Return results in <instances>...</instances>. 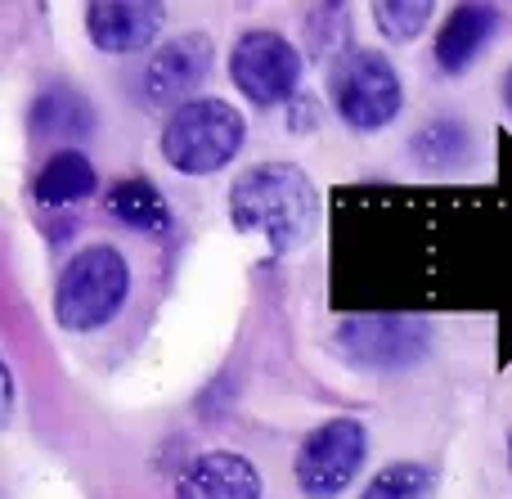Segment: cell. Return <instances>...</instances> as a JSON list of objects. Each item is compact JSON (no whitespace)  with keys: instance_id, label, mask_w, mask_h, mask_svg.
I'll list each match as a JSON object with an SVG mask.
<instances>
[{"instance_id":"cell-4","label":"cell","mask_w":512,"mask_h":499,"mask_svg":"<svg viewBox=\"0 0 512 499\" xmlns=\"http://www.w3.org/2000/svg\"><path fill=\"white\" fill-rule=\"evenodd\" d=\"M328 104L351 135H378L405 113V81L382 50L355 45L328 68Z\"/></svg>"},{"instance_id":"cell-9","label":"cell","mask_w":512,"mask_h":499,"mask_svg":"<svg viewBox=\"0 0 512 499\" xmlns=\"http://www.w3.org/2000/svg\"><path fill=\"white\" fill-rule=\"evenodd\" d=\"M81 18H86V36L99 54H144L167 27V5H158V0H95Z\"/></svg>"},{"instance_id":"cell-12","label":"cell","mask_w":512,"mask_h":499,"mask_svg":"<svg viewBox=\"0 0 512 499\" xmlns=\"http://www.w3.org/2000/svg\"><path fill=\"white\" fill-rule=\"evenodd\" d=\"M27 126H32L36 140H63V149H77V140L95 135V104L77 86L54 81V86L36 90Z\"/></svg>"},{"instance_id":"cell-5","label":"cell","mask_w":512,"mask_h":499,"mask_svg":"<svg viewBox=\"0 0 512 499\" xmlns=\"http://www.w3.org/2000/svg\"><path fill=\"white\" fill-rule=\"evenodd\" d=\"M225 72H230L234 90L265 113V108L292 104L301 95L306 54L297 50V41H288L274 27H243L234 36L230 54H225Z\"/></svg>"},{"instance_id":"cell-17","label":"cell","mask_w":512,"mask_h":499,"mask_svg":"<svg viewBox=\"0 0 512 499\" xmlns=\"http://www.w3.org/2000/svg\"><path fill=\"white\" fill-rule=\"evenodd\" d=\"M360 499H436V473L418 459H391L364 482Z\"/></svg>"},{"instance_id":"cell-3","label":"cell","mask_w":512,"mask_h":499,"mask_svg":"<svg viewBox=\"0 0 512 499\" xmlns=\"http://www.w3.org/2000/svg\"><path fill=\"white\" fill-rule=\"evenodd\" d=\"M243 144H248V117L221 95H198L180 104L176 113H167L158 135L162 162L194 180L225 171L243 153Z\"/></svg>"},{"instance_id":"cell-8","label":"cell","mask_w":512,"mask_h":499,"mask_svg":"<svg viewBox=\"0 0 512 499\" xmlns=\"http://www.w3.org/2000/svg\"><path fill=\"white\" fill-rule=\"evenodd\" d=\"M216 68V41L207 32H180L171 41H162L158 50L144 59L140 72V99L149 108H167L176 113L180 104L198 99V86L207 81V72Z\"/></svg>"},{"instance_id":"cell-1","label":"cell","mask_w":512,"mask_h":499,"mask_svg":"<svg viewBox=\"0 0 512 499\" xmlns=\"http://www.w3.org/2000/svg\"><path fill=\"white\" fill-rule=\"evenodd\" d=\"M230 221L239 234L261 239L274 257H288L319 230V189L297 162H252L230 185Z\"/></svg>"},{"instance_id":"cell-14","label":"cell","mask_w":512,"mask_h":499,"mask_svg":"<svg viewBox=\"0 0 512 499\" xmlns=\"http://www.w3.org/2000/svg\"><path fill=\"white\" fill-rule=\"evenodd\" d=\"M95 189H99V171L81 149H54L32 176V198L41 207H77Z\"/></svg>"},{"instance_id":"cell-15","label":"cell","mask_w":512,"mask_h":499,"mask_svg":"<svg viewBox=\"0 0 512 499\" xmlns=\"http://www.w3.org/2000/svg\"><path fill=\"white\" fill-rule=\"evenodd\" d=\"M409 153L427 171H454L472 158V131L463 122H454V117H436V122H423L414 131Z\"/></svg>"},{"instance_id":"cell-2","label":"cell","mask_w":512,"mask_h":499,"mask_svg":"<svg viewBox=\"0 0 512 499\" xmlns=\"http://www.w3.org/2000/svg\"><path fill=\"white\" fill-rule=\"evenodd\" d=\"M131 261L117 243H86L59 266L54 279V320L68 333H99L131 302Z\"/></svg>"},{"instance_id":"cell-18","label":"cell","mask_w":512,"mask_h":499,"mask_svg":"<svg viewBox=\"0 0 512 499\" xmlns=\"http://www.w3.org/2000/svg\"><path fill=\"white\" fill-rule=\"evenodd\" d=\"M373 27L382 32V41L391 45H414L418 36L432 27L436 5L432 0H373L369 5Z\"/></svg>"},{"instance_id":"cell-11","label":"cell","mask_w":512,"mask_h":499,"mask_svg":"<svg viewBox=\"0 0 512 499\" xmlns=\"http://www.w3.org/2000/svg\"><path fill=\"white\" fill-rule=\"evenodd\" d=\"M499 32V9L481 5V0H468V5H454L450 14L441 18L432 41V59L445 77H463L472 63L486 54V45L495 41Z\"/></svg>"},{"instance_id":"cell-19","label":"cell","mask_w":512,"mask_h":499,"mask_svg":"<svg viewBox=\"0 0 512 499\" xmlns=\"http://www.w3.org/2000/svg\"><path fill=\"white\" fill-rule=\"evenodd\" d=\"M14 401H18V392H14V369H9V360H0V419H14Z\"/></svg>"},{"instance_id":"cell-16","label":"cell","mask_w":512,"mask_h":499,"mask_svg":"<svg viewBox=\"0 0 512 499\" xmlns=\"http://www.w3.org/2000/svg\"><path fill=\"white\" fill-rule=\"evenodd\" d=\"M301 32H306V50L324 63H337L355 50L351 45V9L328 0V5H310L301 14Z\"/></svg>"},{"instance_id":"cell-10","label":"cell","mask_w":512,"mask_h":499,"mask_svg":"<svg viewBox=\"0 0 512 499\" xmlns=\"http://www.w3.org/2000/svg\"><path fill=\"white\" fill-rule=\"evenodd\" d=\"M176 499H265V477L239 450H207L185 464Z\"/></svg>"},{"instance_id":"cell-6","label":"cell","mask_w":512,"mask_h":499,"mask_svg":"<svg viewBox=\"0 0 512 499\" xmlns=\"http://www.w3.org/2000/svg\"><path fill=\"white\" fill-rule=\"evenodd\" d=\"M369 459V423L355 414H333L301 437L292 455V482L306 499H342Z\"/></svg>"},{"instance_id":"cell-20","label":"cell","mask_w":512,"mask_h":499,"mask_svg":"<svg viewBox=\"0 0 512 499\" xmlns=\"http://www.w3.org/2000/svg\"><path fill=\"white\" fill-rule=\"evenodd\" d=\"M499 99H504V108H508V117H512V63H508L504 81H499Z\"/></svg>"},{"instance_id":"cell-21","label":"cell","mask_w":512,"mask_h":499,"mask_svg":"<svg viewBox=\"0 0 512 499\" xmlns=\"http://www.w3.org/2000/svg\"><path fill=\"white\" fill-rule=\"evenodd\" d=\"M508 468H512V432H508Z\"/></svg>"},{"instance_id":"cell-13","label":"cell","mask_w":512,"mask_h":499,"mask_svg":"<svg viewBox=\"0 0 512 499\" xmlns=\"http://www.w3.org/2000/svg\"><path fill=\"white\" fill-rule=\"evenodd\" d=\"M104 207L117 225H126V230H135V234H167L171 225H176V212H171L167 194H162L149 176L113 180L104 194Z\"/></svg>"},{"instance_id":"cell-7","label":"cell","mask_w":512,"mask_h":499,"mask_svg":"<svg viewBox=\"0 0 512 499\" xmlns=\"http://www.w3.org/2000/svg\"><path fill=\"white\" fill-rule=\"evenodd\" d=\"M337 351L360 369H409L432 351V324L418 315H351L337 329Z\"/></svg>"}]
</instances>
